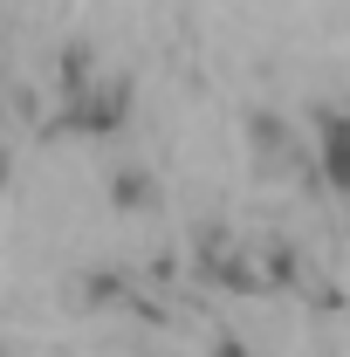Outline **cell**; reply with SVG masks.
I'll use <instances>...</instances> for the list:
<instances>
[{
    "mask_svg": "<svg viewBox=\"0 0 350 357\" xmlns=\"http://www.w3.org/2000/svg\"><path fill=\"white\" fill-rule=\"evenodd\" d=\"M117 178H124V185H117V199H137V206L151 199V185H144V172H117Z\"/></svg>",
    "mask_w": 350,
    "mask_h": 357,
    "instance_id": "6da1fadb",
    "label": "cell"
}]
</instances>
